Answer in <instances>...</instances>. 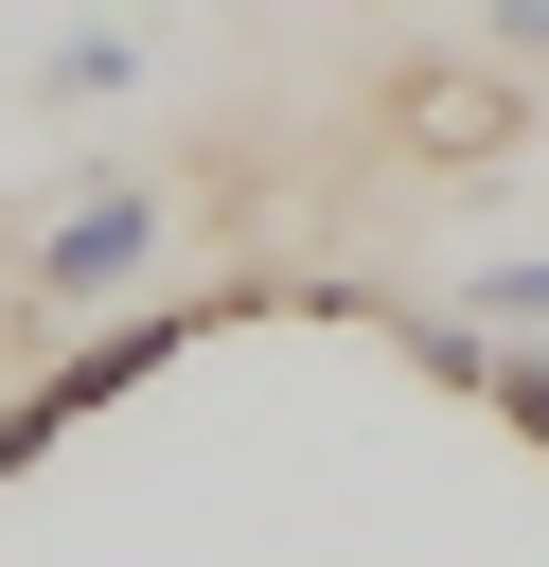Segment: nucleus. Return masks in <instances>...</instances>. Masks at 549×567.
Instances as JSON below:
<instances>
[{"label": "nucleus", "mask_w": 549, "mask_h": 567, "mask_svg": "<svg viewBox=\"0 0 549 567\" xmlns=\"http://www.w3.org/2000/svg\"><path fill=\"white\" fill-rule=\"evenodd\" d=\"M372 124L460 177V159H514V142H531V71H514V53H407V71L372 89Z\"/></svg>", "instance_id": "1"}, {"label": "nucleus", "mask_w": 549, "mask_h": 567, "mask_svg": "<svg viewBox=\"0 0 549 567\" xmlns=\"http://www.w3.org/2000/svg\"><path fill=\"white\" fill-rule=\"evenodd\" d=\"M142 248H159V195H142V177H106V195H89L71 230H35V266H18V301H106V284L142 266Z\"/></svg>", "instance_id": "2"}, {"label": "nucleus", "mask_w": 549, "mask_h": 567, "mask_svg": "<svg viewBox=\"0 0 549 567\" xmlns=\"http://www.w3.org/2000/svg\"><path fill=\"white\" fill-rule=\"evenodd\" d=\"M478 319H496V337H549V248H514V266H478Z\"/></svg>", "instance_id": "3"}, {"label": "nucleus", "mask_w": 549, "mask_h": 567, "mask_svg": "<svg viewBox=\"0 0 549 567\" xmlns=\"http://www.w3.org/2000/svg\"><path fill=\"white\" fill-rule=\"evenodd\" d=\"M496 53H514V71H549V0H496Z\"/></svg>", "instance_id": "4"}]
</instances>
